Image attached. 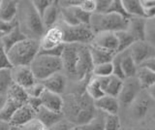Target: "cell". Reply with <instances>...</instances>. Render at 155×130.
<instances>
[{
    "instance_id": "6da1fadb",
    "label": "cell",
    "mask_w": 155,
    "mask_h": 130,
    "mask_svg": "<svg viewBox=\"0 0 155 130\" xmlns=\"http://www.w3.org/2000/svg\"><path fill=\"white\" fill-rule=\"evenodd\" d=\"M62 73L68 81L87 85L92 77L93 61L91 58L89 45L65 44L62 55Z\"/></svg>"
},
{
    "instance_id": "7a4b0ae2",
    "label": "cell",
    "mask_w": 155,
    "mask_h": 130,
    "mask_svg": "<svg viewBox=\"0 0 155 130\" xmlns=\"http://www.w3.org/2000/svg\"><path fill=\"white\" fill-rule=\"evenodd\" d=\"M17 22L18 26L23 35L29 39L40 41L46 32L42 17L34 8L32 1H18Z\"/></svg>"
},
{
    "instance_id": "3957f363",
    "label": "cell",
    "mask_w": 155,
    "mask_h": 130,
    "mask_svg": "<svg viewBox=\"0 0 155 130\" xmlns=\"http://www.w3.org/2000/svg\"><path fill=\"white\" fill-rule=\"evenodd\" d=\"M129 20L114 13H94L91 15L89 26L94 35L101 32L116 33L119 31H126L128 29Z\"/></svg>"
},
{
    "instance_id": "277c9868",
    "label": "cell",
    "mask_w": 155,
    "mask_h": 130,
    "mask_svg": "<svg viewBox=\"0 0 155 130\" xmlns=\"http://www.w3.org/2000/svg\"><path fill=\"white\" fill-rule=\"evenodd\" d=\"M40 52V41L26 38L7 51L10 62L14 66L30 65Z\"/></svg>"
},
{
    "instance_id": "5b68a950",
    "label": "cell",
    "mask_w": 155,
    "mask_h": 130,
    "mask_svg": "<svg viewBox=\"0 0 155 130\" xmlns=\"http://www.w3.org/2000/svg\"><path fill=\"white\" fill-rule=\"evenodd\" d=\"M29 66L38 82H42L63 70L61 57L44 54H38Z\"/></svg>"
},
{
    "instance_id": "8992f818",
    "label": "cell",
    "mask_w": 155,
    "mask_h": 130,
    "mask_svg": "<svg viewBox=\"0 0 155 130\" xmlns=\"http://www.w3.org/2000/svg\"><path fill=\"white\" fill-rule=\"evenodd\" d=\"M63 31V41L64 44H81L90 45L94 39V33L89 25H80L76 26H69L63 23L60 20L57 22Z\"/></svg>"
},
{
    "instance_id": "52a82bcc",
    "label": "cell",
    "mask_w": 155,
    "mask_h": 130,
    "mask_svg": "<svg viewBox=\"0 0 155 130\" xmlns=\"http://www.w3.org/2000/svg\"><path fill=\"white\" fill-rule=\"evenodd\" d=\"M142 90V86L136 77L125 79L123 81L122 89L118 96L119 104L124 107H129L133 104Z\"/></svg>"
},
{
    "instance_id": "ba28073f",
    "label": "cell",
    "mask_w": 155,
    "mask_h": 130,
    "mask_svg": "<svg viewBox=\"0 0 155 130\" xmlns=\"http://www.w3.org/2000/svg\"><path fill=\"white\" fill-rule=\"evenodd\" d=\"M130 55L138 67L155 57V49L147 41H137L130 47Z\"/></svg>"
},
{
    "instance_id": "9c48e42d",
    "label": "cell",
    "mask_w": 155,
    "mask_h": 130,
    "mask_svg": "<svg viewBox=\"0 0 155 130\" xmlns=\"http://www.w3.org/2000/svg\"><path fill=\"white\" fill-rule=\"evenodd\" d=\"M11 76L13 84L21 86L24 89L30 88L37 82L29 65L14 66L11 69Z\"/></svg>"
},
{
    "instance_id": "30bf717a",
    "label": "cell",
    "mask_w": 155,
    "mask_h": 130,
    "mask_svg": "<svg viewBox=\"0 0 155 130\" xmlns=\"http://www.w3.org/2000/svg\"><path fill=\"white\" fill-rule=\"evenodd\" d=\"M64 44L63 31L57 25L46 30L45 34L40 39V52H46Z\"/></svg>"
},
{
    "instance_id": "8fae6325",
    "label": "cell",
    "mask_w": 155,
    "mask_h": 130,
    "mask_svg": "<svg viewBox=\"0 0 155 130\" xmlns=\"http://www.w3.org/2000/svg\"><path fill=\"white\" fill-rule=\"evenodd\" d=\"M90 45L99 49L114 52L118 49V38L114 32H101L94 35V39Z\"/></svg>"
},
{
    "instance_id": "7c38bea8",
    "label": "cell",
    "mask_w": 155,
    "mask_h": 130,
    "mask_svg": "<svg viewBox=\"0 0 155 130\" xmlns=\"http://www.w3.org/2000/svg\"><path fill=\"white\" fill-rule=\"evenodd\" d=\"M36 114L37 111L27 103L25 105L21 106L15 112L9 123L11 126L22 127L23 125H25L29 122H31L32 119L36 118Z\"/></svg>"
},
{
    "instance_id": "4fadbf2b",
    "label": "cell",
    "mask_w": 155,
    "mask_h": 130,
    "mask_svg": "<svg viewBox=\"0 0 155 130\" xmlns=\"http://www.w3.org/2000/svg\"><path fill=\"white\" fill-rule=\"evenodd\" d=\"M68 82L69 81H68L67 77L62 72H60V73H56L48 77V79L42 81L41 83L44 85L47 90L63 95L66 93V90L68 88Z\"/></svg>"
},
{
    "instance_id": "5bb4252c",
    "label": "cell",
    "mask_w": 155,
    "mask_h": 130,
    "mask_svg": "<svg viewBox=\"0 0 155 130\" xmlns=\"http://www.w3.org/2000/svg\"><path fill=\"white\" fill-rule=\"evenodd\" d=\"M40 102L42 107L50 110L51 112H54L56 114H62L63 112L64 101H63V96L60 94L46 89L40 97Z\"/></svg>"
},
{
    "instance_id": "9a60e30c",
    "label": "cell",
    "mask_w": 155,
    "mask_h": 130,
    "mask_svg": "<svg viewBox=\"0 0 155 130\" xmlns=\"http://www.w3.org/2000/svg\"><path fill=\"white\" fill-rule=\"evenodd\" d=\"M98 79L105 95L118 98L123 86V80H121L114 75H111L110 77H106V78H98Z\"/></svg>"
},
{
    "instance_id": "2e32d148",
    "label": "cell",
    "mask_w": 155,
    "mask_h": 130,
    "mask_svg": "<svg viewBox=\"0 0 155 130\" xmlns=\"http://www.w3.org/2000/svg\"><path fill=\"white\" fill-rule=\"evenodd\" d=\"M150 107V97L147 92H144L143 90L140 91V93L136 100L131 105V112H132L133 118L136 119H142L147 115Z\"/></svg>"
},
{
    "instance_id": "e0dca14e",
    "label": "cell",
    "mask_w": 155,
    "mask_h": 130,
    "mask_svg": "<svg viewBox=\"0 0 155 130\" xmlns=\"http://www.w3.org/2000/svg\"><path fill=\"white\" fill-rule=\"evenodd\" d=\"M95 108L106 115H118L120 104L118 98L104 95L103 97L94 101Z\"/></svg>"
},
{
    "instance_id": "ac0fdd59",
    "label": "cell",
    "mask_w": 155,
    "mask_h": 130,
    "mask_svg": "<svg viewBox=\"0 0 155 130\" xmlns=\"http://www.w3.org/2000/svg\"><path fill=\"white\" fill-rule=\"evenodd\" d=\"M60 12L61 8L59 4H58V1L53 0L51 5L47 9L46 12L42 16V21L46 30L50 29V28L57 25V22L60 20Z\"/></svg>"
},
{
    "instance_id": "d6986e66",
    "label": "cell",
    "mask_w": 155,
    "mask_h": 130,
    "mask_svg": "<svg viewBox=\"0 0 155 130\" xmlns=\"http://www.w3.org/2000/svg\"><path fill=\"white\" fill-rule=\"evenodd\" d=\"M145 23L144 18H131L127 31L132 35L136 41H145Z\"/></svg>"
},
{
    "instance_id": "ffe728a7",
    "label": "cell",
    "mask_w": 155,
    "mask_h": 130,
    "mask_svg": "<svg viewBox=\"0 0 155 130\" xmlns=\"http://www.w3.org/2000/svg\"><path fill=\"white\" fill-rule=\"evenodd\" d=\"M18 1L1 0L0 4V18L6 22H12L17 18Z\"/></svg>"
},
{
    "instance_id": "44dd1931",
    "label": "cell",
    "mask_w": 155,
    "mask_h": 130,
    "mask_svg": "<svg viewBox=\"0 0 155 130\" xmlns=\"http://www.w3.org/2000/svg\"><path fill=\"white\" fill-rule=\"evenodd\" d=\"M119 55H120V58H121V61H120L121 69H122L125 79L136 77L139 67L137 66L136 62L132 58V56H131L129 50L121 52Z\"/></svg>"
},
{
    "instance_id": "7402d4cb",
    "label": "cell",
    "mask_w": 155,
    "mask_h": 130,
    "mask_svg": "<svg viewBox=\"0 0 155 130\" xmlns=\"http://www.w3.org/2000/svg\"><path fill=\"white\" fill-rule=\"evenodd\" d=\"M89 51L94 66L103 63H108V62H113L114 56L116 55L114 52L99 49V48H96L92 45H89Z\"/></svg>"
},
{
    "instance_id": "603a6c76",
    "label": "cell",
    "mask_w": 155,
    "mask_h": 130,
    "mask_svg": "<svg viewBox=\"0 0 155 130\" xmlns=\"http://www.w3.org/2000/svg\"><path fill=\"white\" fill-rule=\"evenodd\" d=\"M64 117H63L62 114H56L54 112H51V111L44 108L42 106L37 110L36 114V118L40 120L41 122H43L48 128L56 123L57 122L61 120Z\"/></svg>"
},
{
    "instance_id": "cb8c5ba5",
    "label": "cell",
    "mask_w": 155,
    "mask_h": 130,
    "mask_svg": "<svg viewBox=\"0 0 155 130\" xmlns=\"http://www.w3.org/2000/svg\"><path fill=\"white\" fill-rule=\"evenodd\" d=\"M136 78L142 86V89H147L155 84V73L144 66H140L137 71Z\"/></svg>"
},
{
    "instance_id": "d4e9b609",
    "label": "cell",
    "mask_w": 155,
    "mask_h": 130,
    "mask_svg": "<svg viewBox=\"0 0 155 130\" xmlns=\"http://www.w3.org/2000/svg\"><path fill=\"white\" fill-rule=\"evenodd\" d=\"M24 39H26V37L23 35V33L21 31V29H19L18 26L17 25L11 32L3 36L1 42H2V46L4 47V49L8 51L9 49H11L13 46L16 45L17 43L21 42Z\"/></svg>"
},
{
    "instance_id": "484cf974",
    "label": "cell",
    "mask_w": 155,
    "mask_h": 130,
    "mask_svg": "<svg viewBox=\"0 0 155 130\" xmlns=\"http://www.w3.org/2000/svg\"><path fill=\"white\" fill-rule=\"evenodd\" d=\"M85 91L93 101L98 100L105 95L103 89L101 88L99 79L96 78V77H93V76L91 77V79L88 81V83H87Z\"/></svg>"
},
{
    "instance_id": "4316f807",
    "label": "cell",
    "mask_w": 155,
    "mask_h": 130,
    "mask_svg": "<svg viewBox=\"0 0 155 130\" xmlns=\"http://www.w3.org/2000/svg\"><path fill=\"white\" fill-rule=\"evenodd\" d=\"M126 13L131 18H144L140 0H121Z\"/></svg>"
},
{
    "instance_id": "83f0119b",
    "label": "cell",
    "mask_w": 155,
    "mask_h": 130,
    "mask_svg": "<svg viewBox=\"0 0 155 130\" xmlns=\"http://www.w3.org/2000/svg\"><path fill=\"white\" fill-rule=\"evenodd\" d=\"M21 106H22V105L18 103L17 101L7 97L6 103H5L2 110L0 111V120L9 123L13 117V115L15 114V112H16Z\"/></svg>"
},
{
    "instance_id": "f1b7e54d",
    "label": "cell",
    "mask_w": 155,
    "mask_h": 130,
    "mask_svg": "<svg viewBox=\"0 0 155 130\" xmlns=\"http://www.w3.org/2000/svg\"><path fill=\"white\" fill-rule=\"evenodd\" d=\"M6 96L8 98H11V99H14L15 101H17V102L21 105L27 104L28 99H29L28 95L26 93V90L15 84H13L11 88H9Z\"/></svg>"
},
{
    "instance_id": "f546056e",
    "label": "cell",
    "mask_w": 155,
    "mask_h": 130,
    "mask_svg": "<svg viewBox=\"0 0 155 130\" xmlns=\"http://www.w3.org/2000/svg\"><path fill=\"white\" fill-rule=\"evenodd\" d=\"M116 36L118 38V49L116 51V55L121 54V52L129 50L130 47L132 46L135 42H137L135 40V38L131 35L127 30L116 32Z\"/></svg>"
},
{
    "instance_id": "4dcf8cb0",
    "label": "cell",
    "mask_w": 155,
    "mask_h": 130,
    "mask_svg": "<svg viewBox=\"0 0 155 130\" xmlns=\"http://www.w3.org/2000/svg\"><path fill=\"white\" fill-rule=\"evenodd\" d=\"M105 120H106V114L97 110L95 117L88 123L80 127L81 128V130H104Z\"/></svg>"
},
{
    "instance_id": "1f68e13d",
    "label": "cell",
    "mask_w": 155,
    "mask_h": 130,
    "mask_svg": "<svg viewBox=\"0 0 155 130\" xmlns=\"http://www.w3.org/2000/svg\"><path fill=\"white\" fill-rule=\"evenodd\" d=\"M114 74V65L113 62L103 63L99 65H95L92 70V76L96 78H106Z\"/></svg>"
},
{
    "instance_id": "d6a6232c",
    "label": "cell",
    "mask_w": 155,
    "mask_h": 130,
    "mask_svg": "<svg viewBox=\"0 0 155 130\" xmlns=\"http://www.w3.org/2000/svg\"><path fill=\"white\" fill-rule=\"evenodd\" d=\"M13 85L11 70H0V93L7 94Z\"/></svg>"
},
{
    "instance_id": "836d02e7",
    "label": "cell",
    "mask_w": 155,
    "mask_h": 130,
    "mask_svg": "<svg viewBox=\"0 0 155 130\" xmlns=\"http://www.w3.org/2000/svg\"><path fill=\"white\" fill-rule=\"evenodd\" d=\"M145 41L155 49V18L147 20V23H145Z\"/></svg>"
},
{
    "instance_id": "e575fe53",
    "label": "cell",
    "mask_w": 155,
    "mask_h": 130,
    "mask_svg": "<svg viewBox=\"0 0 155 130\" xmlns=\"http://www.w3.org/2000/svg\"><path fill=\"white\" fill-rule=\"evenodd\" d=\"M121 122L118 115H106L104 130H120Z\"/></svg>"
},
{
    "instance_id": "d590c367",
    "label": "cell",
    "mask_w": 155,
    "mask_h": 130,
    "mask_svg": "<svg viewBox=\"0 0 155 130\" xmlns=\"http://www.w3.org/2000/svg\"><path fill=\"white\" fill-rule=\"evenodd\" d=\"M142 4L144 18L149 20V18H155V0H140Z\"/></svg>"
},
{
    "instance_id": "8d00e7d4",
    "label": "cell",
    "mask_w": 155,
    "mask_h": 130,
    "mask_svg": "<svg viewBox=\"0 0 155 130\" xmlns=\"http://www.w3.org/2000/svg\"><path fill=\"white\" fill-rule=\"evenodd\" d=\"M26 90V93L28 95V97L30 98H40L42 94L44 93V91L46 90L45 86L41 83V82H36L33 85H31L30 88H28Z\"/></svg>"
},
{
    "instance_id": "74e56055",
    "label": "cell",
    "mask_w": 155,
    "mask_h": 130,
    "mask_svg": "<svg viewBox=\"0 0 155 130\" xmlns=\"http://www.w3.org/2000/svg\"><path fill=\"white\" fill-rule=\"evenodd\" d=\"M109 13H114V14H117V15L126 18H131V17L126 13L125 9L122 5V1L121 0H113L111 2V5L110 7V10Z\"/></svg>"
},
{
    "instance_id": "f35d334b",
    "label": "cell",
    "mask_w": 155,
    "mask_h": 130,
    "mask_svg": "<svg viewBox=\"0 0 155 130\" xmlns=\"http://www.w3.org/2000/svg\"><path fill=\"white\" fill-rule=\"evenodd\" d=\"M73 11L76 18H78V21L80 22L81 25H89L90 23V18H91V14L85 13L84 11H82L80 7H72Z\"/></svg>"
},
{
    "instance_id": "ab89813d",
    "label": "cell",
    "mask_w": 155,
    "mask_h": 130,
    "mask_svg": "<svg viewBox=\"0 0 155 130\" xmlns=\"http://www.w3.org/2000/svg\"><path fill=\"white\" fill-rule=\"evenodd\" d=\"M12 68L13 65L10 62L7 51L3 46H0V70H11Z\"/></svg>"
},
{
    "instance_id": "60d3db41",
    "label": "cell",
    "mask_w": 155,
    "mask_h": 130,
    "mask_svg": "<svg viewBox=\"0 0 155 130\" xmlns=\"http://www.w3.org/2000/svg\"><path fill=\"white\" fill-rule=\"evenodd\" d=\"M52 1L53 0H33L32 4L36 11L39 13V15L42 17L47 9L51 5Z\"/></svg>"
},
{
    "instance_id": "b9f144b4",
    "label": "cell",
    "mask_w": 155,
    "mask_h": 130,
    "mask_svg": "<svg viewBox=\"0 0 155 130\" xmlns=\"http://www.w3.org/2000/svg\"><path fill=\"white\" fill-rule=\"evenodd\" d=\"M21 128L22 130H48V128L46 125L37 118L32 119L31 122H29Z\"/></svg>"
},
{
    "instance_id": "7bdbcfd3",
    "label": "cell",
    "mask_w": 155,
    "mask_h": 130,
    "mask_svg": "<svg viewBox=\"0 0 155 130\" xmlns=\"http://www.w3.org/2000/svg\"><path fill=\"white\" fill-rule=\"evenodd\" d=\"M113 0H96V14L109 13Z\"/></svg>"
},
{
    "instance_id": "ee69618b",
    "label": "cell",
    "mask_w": 155,
    "mask_h": 130,
    "mask_svg": "<svg viewBox=\"0 0 155 130\" xmlns=\"http://www.w3.org/2000/svg\"><path fill=\"white\" fill-rule=\"evenodd\" d=\"M121 58H120V55H116L114 56V58L113 60V65H114V76L117 77V78L121 79V80H125V77H124V74L122 72V69H121Z\"/></svg>"
},
{
    "instance_id": "f6af8a7d",
    "label": "cell",
    "mask_w": 155,
    "mask_h": 130,
    "mask_svg": "<svg viewBox=\"0 0 155 130\" xmlns=\"http://www.w3.org/2000/svg\"><path fill=\"white\" fill-rule=\"evenodd\" d=\"M17 25H18L17 18L12 22H6L0 18V32H2L4 35H6L8 33L11 32Z\"/></svg>"
},
{
    "instance_id": "bcb514c9",
    "label": "cell",
    "mask_w": 155,
    "mask_h": 130,
    "mask_svg": "<svg viewBox=\"0 0 155 130\" xmlns=\"http://www.w3.org/2000/svg\"><path fill=\"white\" fill-rule=\"evenodd\" d=\"M73 126H74V124L63 118L61 120L48 127V130H70Z\"/></svg>"
},
{
    "instance_id": "7dc6e473",
    "label": "cell",
    "mask_w": 155,
    "mask_h": 130,
    "mask_svg": "<svg viewBox=\"0 0 155 130\" xmlns=\"http://www.w3.org/2000/svg\"><path fill=\"white\" fill-rule=\"evenodd\" d=\"M79 7L85 13L92 15L96 11V0H82Z\"/></svg>"
},
{
    "instance_id": "c3c4849f",
    "label": "cell",
    "mask_w": 155,
    "mask_h": 130,
    "mask_svg": "<svg viewBox=\"0 0 155 130\" xmlns=\"http://www.w3.org/2000/svg\"><path fill=\"white\" fill-rule=\"evenodd\" d=\"M82 0H60L58 1L60 8H71V7H79Z\"/></svg>"
},
{
    "instance_id": "681fc988",
    "label": "cell",
    "mask_w": 155,
    "mask_h": 130,
    "mask_svg": "<svg viewBox=\"0 0 155 130\" xmlns=\"http://www.w3.org/2000/svg\"><path fill=\"white\" fill-rule=\"evenodd\" d=\"M140 66L147 67V68L150 69V70L153 71L154 73H155V62H153L152 60H149V61H147V62H145V63H143V65H140Z\"/></svg>"
},
{
    "instance_id": "f907efd6",
    "label": "cell",
    "mask_w": 155,
    "mask_h": 130,
    "mask_svg": "<svg viewBox=\"0 0 155 130\" xmlns=\"http://www.w3.org/2000/svg\"><path fill=\"white\" fill-rule=\"evenodd\" d=\"M147 94L149 95V97H150V98L153 99V100H155V84H154L153 85L150 86L149 88L147 89Z\"/></svg>"
},
{
    "instance_id": "816d5d0a",
    "label": "cell",
    "mask_w": 155,
    "mask_h": 130,
    "mask_svg": "<svg viewBox=\"0 0 155 130\" xmlns=\"http://www.w3.org/2000/svg\"><path fill=\"white\" fill-rule=\"evenodd\" d=\"M0 130H11V125L8 122L0 120Z\"/></svg>"
},
{
    "instance_id": "f5cc1de1",
    "label": "cell",
    "mask_w": 155,
    "mask_h": 130,
    "mask_svg": "<svg viewBox=\"0 0 155 130\" xmlns=\"http://www.w3.org/2000/svg\"><path fill=\"white\" fill-rule=\"evenodd\" d=\"M6 100H7L6 94H1V93H0V111H1L2 108L4 107L5 103H6Z\"/></svg>"
},
{
    "instance_id": "db71d44e",
    "label": "cell",
    "mask_w": 155,
    "mask_h": 130,
    "mask_svg": "<svg viewBox=\"0 0 155 130\" xmlns=\"http://www.w3.org/2000/svg\"><path fill=\"white\" fill-rule=\"evenodd\" d=\"M70 130H81V128L80 126H77V125H74Z\"/></svg>"
},
{
    "instance_id": "11a10c76",
    "label": "cell",
    "mask_w": 155,
    "mask_h": 130,
    "mask_svg": "<svg viewBox=\"0 0 155 130\" xmlns=\"http://www.w3.org/2000/svg\"><path fill=\"white\" fill-rule=\"evenodd\" d=\"M11 130H22L21 127H16V126H11Z\"/></svg>"
},
{
    "instance_id": "9f6ffc18",
    "label": "cell",
    "mask_w": 155,
    "mask_h": 130,
    "mask_svg": "<svg viewBox=\"0 0 155 130\" xmlns=\"http://www.w3.org/2000/svg\"><path fill=\"white\" fill-rule=\"evenodd\" d=\"M3 36H4V34H3V33H2V32H0V40L2 39V38H3Z\"/></svg>"
},
{
    "instance_id": "6f0895ef",
    "label": "cell",
    "mask_w": 155,
    "mask_h": 130,
    "mask_svg": "<svg viewBox=\"0 0 155 130\" xmlns=\"http://www.w3.org/2000/svg\"><path fill=\"white\" fill-rule=\"evenodd\" d=\"M151 60H152V61H153V62H155V57H154V58H152V59H151Z\"/></svg>"
},
{
    "instance_id": "680465c9",
    "label": "cell",
    "mask_w": 155,
    "mask_h": 130,
    "mask_svg": "<svg viewBox=\"0 0 155 130\" xmlns=\"http://www.w3.org/2000/svg\"><path fill=\"white\" fill-rule=\"evenodd\" d=\"M0 46H2V42H1V40H0Z\"/></svg>"
},
{
    "instance_id": "91938a15",
    "label": "cell",
    "mask_w": 155,
    "mask_h": 130,
    "mask_svg": "<svg viewBox=\"0 0 155 130\" xmlns=\"http://www.w3.org/2000/svg\"><path fill=\"white\" fill-rule=\"evenodd\" d=\"M0 4H1V0H0Z\"/></svg>"
}]
</instances>
